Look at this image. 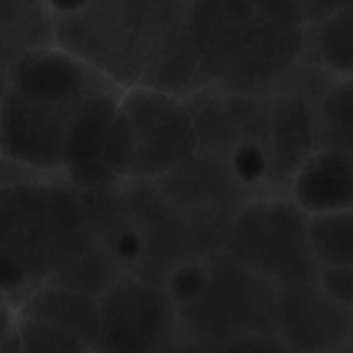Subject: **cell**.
<instances>
[{
    "label": "cell",
    "mask_w": 353,
    "mask_h": 353,
    "mask_svg": "<svg viewBox=\"0 0 353 353\" xmlns=\"http://www.w3.org/2000/svg\"><path fill=\"white\" fill-rule=\"evenodd\" d=\"M2 184L1 255L21 265L35 288L74 265L95 244L78 187L62 174L10 161Z\"/></svg>",
    "instance_id": "6da1fadb"
},
{
    "label": "cell",
    "mask_w": 353,
    "mask_h": 353,
    "mask_svg": "<svg viewBox=\"0 0 353 353\" xmlns=\"http://www.w3.org/2000/svg\"><path fill=\"white\" fill-rule=\"evenodd\" d=\"M191 0H50L56 46L128 89L138 86Z\"/></svg>",
    "instance_id": "7a4b0ae2"
},
{
    "label": "cell",
    "mask_w": 353,
    "mask_h": 353,
    "mask_svg": "<svg viewBox=\"0 0 353 353\" xmlns=\"http://www.w3.org/2000/svg\"><path fill=\"white\" fill-rule=\"evenodd\" d=\"M198 151L184 99L136 86L124 91L102 161L120 180L155 181Z\"/></svg>",
    "instance_id": "3957f363"
},
{
    "label": "cell",
    "mask_w": 353,
    "mask_h": 353,
    "mask_svg": "<svg viewBox=\"0 0 353 353\" xmlns=\"http://www.w3.org/2000/svg\"><path fill=\"white\" fill-rule=\"evenodd\" d=\"M202 296L178 309L182 325L209 353L230 344L284 342L278 323V283L226 251L209 257Z\"/></svg>",
    "instance_id": "277c9868"
},
{
    "label": "cell",
    "mask_w": 353,
    "mask_h": 353,
    "mask_svg": "<svg viewBox=\"0 0 353 353\" xmlns=\"http://www.w3.org/2000/svg\"><path fill=\"white\" fill-rule=\"evenodd\" d=\"M309 218L290 196L256 195L236 216L224 251L277 283L319 280Z\"/></svg>",
    "instance_id": "5b68a950"
},
{
    "label": "cell",
    "mask_w": 353,
    "mask_h": 353,
    "mask_svg": "<svg viewBox=\"0 0 353 353\" xmlns=\"http://www.w3.org/2000/svg\"><path fill=\"white\" fill-rule=\"evenodd\" d=\"M101 336L95 353H153L178 325L165 288L128 273L99 299Z\"/></svg>",
    "instance_id": "8992f818"
},
{
    "label": "cell",
    "mask_w": 353,
    "mask_h": 353,
    "mask_svg": "<svg viewBox=\"0 0 353 353\" xmlns=\"http://www.w3.org/2000/svg\"><path fill=\"white\" fill-rule=\"evenodd\" d=\"M83 101L48 105L2 89V159L31 171L62 173L70 124Z\"/></svg>",
    "instance_id": "52a82bcc"
},
{
    "label": "cell",
    "mask_w": 353,
    "mask_h": 353,
    "mask_svg": "<svg viewBox=\"0 0 353 353\" xmlns=\"http://www.w3.org/2000/svg\"><path fill=\"white\" fill-rule=\"evenodd\" d=\"M280 336L292 353H333L353 327V308L330 296L319 280L278 283Z\"/></svg>",
    "instance_id": "ba28073f"
},
{
    "label": "cell",
    "mask_w": 353,
    "mask_h": 353,
    "mask_svg": "<svg viewBox=\"0 0 353 353\" xmlns=\"http://www.w3.org/2000/svg\"><path fill=\"white\" fill-rule=\"evenodd\" d=\"M307 29L259 19L247 35L236 68L221 89L248 94L274 92L304 59L308 49Z\"/></svg>",
    "instance_id": "9c48e42d"
},
{
    "label": "cell",
    "mask_w": 353,
    "mask_h": 353,
    "mask_svg": "<svg viewBox=\"0 0 353 353\" xmlns=\"http://www.w3.org/2000/svg\"><path fill=\"white\" fill-rule=\"evenodd\" d=\"M289 187L290 197L309 215L353 209V157L336 150H315Z\"/></svg>",
    "instance_id": "30bf717a"
},
{
    "label": "cell",
    "mask_w": 353,
    "mask_h": 353,
    "mask_svg": "<svg viewBox=\"0 0 353 353\" xmlns=\"http://www.w3.org/2000/svg\"><path fill=\"white\" fill-rule=\"evenodd\" d=\"M55 47V24L50 0H1V74L26 56Z\"/></svg>",
    "instance_id": "8fae6325"
},
{
    "label": "cell",
    "mask_w": 353,
    "mask_h": 353,
    "mask_svg": "<svg viewBox=\"0 0 353 353\" xmlns=\"http://www.w3.org/2000/svg\"><path fill=\"white\" fill-rule=\"evenodd\" d=\"M124 91L110 82L81 103L68 132L64 170L102 161Z\"/></svg>",
    "instance_id": "7c38bea8"
},
{
    "label": "cell",
    "mask_w": 353,
    "mask_h": 353,
    "mask_svg": "<svg viewBox=\"0 0 353 353\" xmlns=\"http://www.w3.org/2000/svg\"><path fill=\"white\" fill-rule=\"evenodd\" d=\"M52 321L80 338L93 352L101 336L99 299L66 286L46 283L18 309Z\"/></svg>",
    "instance_id": "4fadbf2b"
},
{
    "label": "cell",
    "mask_w": 353,
    "mask_h": 353,
    "mask_svg": "<svg viewBox=\"0 0 353 353\" xmlns=\"http://www.w3.org/2000/svg\"><path fill=\"white\" fill-rule=\"evenodd\" d=\"M314 143L353 157V76L338 77L315 103Z\"/></svg>",
    "instance_id": "5bb4252c"
},
{
    "label": "cell",
    "mask_w": 353,
    "mask_h": 353,
    "mask_svg": "<svg viewBox=\"0 0 353 353\" xmlns=\"http://www.w3.org/2000/svg\"><path fill=\"white\" fill-rule=\"evenodd\" d=\"M309 241L321 267L353 268V209L310 215Z\"/></svg>",
    "instance_id": "9a60e30c"
},
{
    "label": "cell",
    "mask_w": 353,
    "mask_h": 353,
    "mask_svg": "<svg viewBox=\"0 0 353 353\" xmlns=\"http://www.w3.org/2000/svg\"><path fill=\"white\" fill-rule=\"evenodd\" d=\"M314 27L315 59L335 76H353L352 8L341 6Z\"/></svg>",
    "instance_id": "2e32d148"
},
{
    "label": "cell",
    "mask_w": 353,
    "mask_h": 353,
    "mask_svg": "<svg viewBox=\"0 0 353 353\" xmlns=\"http://www.w3.org/2000/svg\"><path fill=\"white\" fill-rule=\"evenodd\" d=\"M128 273L109 249L97 243L74 265L52 278L48 283L66 286L101 299L118 279Z\"/></svg>",
    "instance_id": "e0dca14e"
},
{
    "label": "cell",
    "mask_w": 353,
    "mask_h": 353,
    "mask_svg": "<svg viewBox=\"0 0 353 353\" xmlns=\"http://www.w3.org/2000/svg\"><path fill=\"white\" fill-rule=\"evenodd\" d=\"M17 323L26 353H93L64 327L30 313L17 310Z\"/></svg>",
    "instance_id": "ac0fdd59"
},
{
    "label": "cell",
    "mask_w": 353,
    "mask_h": 353,
    "mask_svg": "<svg viewBox=\"0 0 353 353\" xmlns=\"http://www.w3.org/2000/svg\"><path fill=\"white\" fill-rule=\"evenodd\" d=\"M209 259H193L176 268L166 281L165 288L178 309L196 302L207 288Z\"/></svg>",
    "instance_id": "d6986e66"
},
{
    "label": "cell",
    "mask_w": 353,
    "mask_h": 353,
    "mask_svg": "<svg viewBox=\"0 0 353 353\" xmlns=\"http://www.w3.org/2000/svg\"><path fill=\"white\" fill-rule=\"evenodd\" d=\"M261 20L311 26L303 0H250Z\"/></svg>",
    "instance_id": "ffe728a7"
},
{
    "label": "cell",
    "mask_w": 353,
    "mask_h": 353,
    "mask_svg": "<svg viewBox=\"0 0 353 353\" xmlns=\"http://www.w3.org/2000/svg\"><path fill=\"white\" fill-rule=\"evenodd\" d=\"M319 283L330 296L353 308V268L321 267Z\"/></svg>",
    "instance_id": "44dd1931"
},
{
    "label": "cell",
    "mask_w": 353,
    "mask_h": 353,
    "mask_svg": "<svg viewBox=\"0 0 353 353\" xmlns=\"http://www.w3.org/2000/svg\"><path fill=\"white\" fill-rule=\"evenodd\" d=\"M153 353H209V350L178 321L167 339Z\"/></svg>",
    "instance_id": "7402d4cb"
},
{
    "label": "cell",
    "mask_w": 353,
    "mask_h": 353,
    "mask_svg": "<svg viewBox=\"0 0 353 353\" xmlns=\"http://www.w3.org/2000/svg\"><path fill=\"white\" fill-rule=\"evenodd\" d=\"M311 26L318 24L330 14L339 10L346 0H303Z\"/></svg>",
    "instance_id": "603a6c76"
},
{
    "label": "cell",
    "mask_w": 353,
    "mask_h": 353,
    "mask_svg": "<svg viewBox=\"0 0 353 353\" xmlns=\"http://www.w3.org/2000/svg\"><path fill=\"white\" fill-rule=\"evenodd\" d=\"M0 353H26L17 323V317L6 327H0Z\"/></svg>",
    "instance_id": "cb8c5ba5"
},
{
    "label": "cell",
    "mask_w": 353,
    "mask_h": 353,
    "mask_svg": "<svg viewBox=\"0 0 353 353\" xmlns=\"http://www.w3.org/2000/svg\"><path fill=\"white\" fill-rule=\"evenodd\" d=\"M333 353H353V327L345 341Z\"/></svg>",
    "instance_id": "d4e9b609"
},
{
    "label": "cell",
    "mask_w": 353,
    "mask_h": 353,
    "mask_svg": "<svg viewBox=\"0 0 353 353\" xmlns=\"http://www.w3.org/2000/svg\"><path fill=\"white\" fill-rule=\"evenodd\" d=\"M343 6H348V8H352L353 10V0H346Z\"/></svg>",
    "instance_id": "484cf974"
}]
</instances>
